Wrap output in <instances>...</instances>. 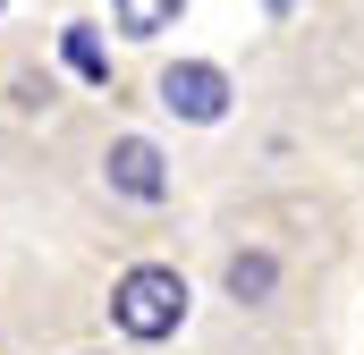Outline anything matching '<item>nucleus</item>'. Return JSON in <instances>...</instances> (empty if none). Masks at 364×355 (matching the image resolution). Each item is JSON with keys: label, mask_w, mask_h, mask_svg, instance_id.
I'll return each mask as SVG.
<instances>
[{"label": "nucleus", "mask_w": 364, "mask_h": 355, "mask_svg": "<svg viewBox=\"0 0 364 355\" xmlns=\"http://www.w3.org/2000/svg\"><path fill=\"white\" fill-rule=\"evenodd\" d=\"M110 322L127 330V339H170L186 322V279L170 263H136L119 288H110Z\"/></svg>", "instance_id": "1"}, {"label": "nucleus", "mask_w": 364, "mask_h": 355, "mask_svg": "<svg viewBox=\"0 0 364 355\" xmlns=\"http://www.w3.org/2000/svg\"><path fill=\"white\" fill-rule=\"evenodd\" d=\"M161 102L195 119V127H212L220 110H229V77L212 68V60H178V68H161Z\"/></svg>", "instance_id": "2"}, {"label": "nucleus", "mask_w": 364, "mask_h": 355, "mask_svg": "<svg viewBox=\"0 0 364 355\" xmlns=\"http://www.w3.org/2000/svg\"><path fill=\"white\" fill-rule=\"evenodd\" d=\"M102 170H110V186H119V195H136V203H161V195H170V170H161V153H153L144 136H119Z\"/></svg>", "instance_id": "3"}, {"label": "nucleus", "mask_w": 364, "mask_h": 355, "mask_svg": "<svg viewBox=\"0 0 364 355\" xmlns=\"http://www.w3.org/2000/svg\"><path fill=\"white\" fill-rule=\"evenodd\" d=\"M272 279H279L272 254H237V263H229V296H237V305H263V296H272Z\"/></svg>", "instance_id": "4"}, {"label": "nucleus", "mask_w": 364, "mask_h": 355, "mask_svg": "<svg viewBox=\"0 0 364 355\" xmlns=\"http://www.w3.org/2000/svg\"><path fill=\"white\" fill-rule=\"evenodd\" d=\"M110 17L127 34H161V26H178V0H110Z\"/></svg>", "instance_id": "5"}, {"label": "nucleus", "mask_w": 364, "mask_h": 355, "mask_svg": "<svg viewBox=\"0 0 364 355\" xmlns=\"http://www.w3.org/2000/svg\"><path fill=\"white\" fill-rule=\"evenodd\" d=\"M68 68H77V77H102V43H93L85 26H77V34H68Z\"/></svg>", "instance_id": "6"}, {"label": "nucleus", "mask_w": 364, "mask_h": 355, "mask_svg": "<svg viewBox=\"0 0 364 355\" xmlns=\"http://www.w3.org/2000/svg\"><path fill=\"white\" fill-rule=\"evenodd\" d=\"M288 9H296V0H272V17H288Z\"/></svg>", "instance_id": "7"}]
</instances>
